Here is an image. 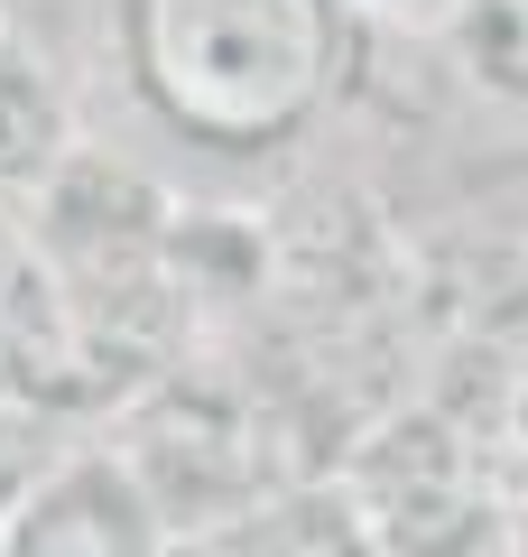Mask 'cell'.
<instances>
[{
	"instance_id": "1",
	"label": "cell",
	"mask_w": 528,
	"mask_h": 557,
	"mask_svg": "<svg viewBox=\"0 0 528 557\" xmlns=\"http://www.w3.org/2000/svg\"><path fill=\"white\" fill-rule=\"evenodd\" d=\"M121 65L149 121L204 159L297 149L352 75L343 0H121Z\"/></svg>"
},
{
	"instance_id": "2",
	"label": "cell",
	"mask_w": 528,
	"mask_h": 557,
	"mask_svg": "<svg viewBox=\"0 0 528 557\" xmlns=\"http://www.w3.org/2000/svg\"><path fill=\"white\" fill-rule=\"evenodd\" d=\"M176 520L121 446H75L0 511V557H167Z\"/></svg>"
},
{
	"instance_id": "3",
	"label": "cell",
	"mask_w": 528,
	"mask_h": 557,
	"mask_svg": "<svg viewBox=\"0 0 528 557\" xmlns=\"http://www.w3.org/2000/svg\"><path fill=\"white\" fill-rule=\"evenodd\" d=\"M75 159H84V139H75V102H65L56 65L0 20V205L10 214L38 205Z\"/></svg>"
},
{
	"instance_id": "4",
	"label": "cell",
	"mask_w": 528,
	"mask_h": 557,
	"mask_svg": "<svg viewBox=\"0 0 528 557\" xmlns=\"http://www.w3.org/2000/svg\"><path fill=\"white\" fill-rule=\"evenodd\" d=\"M241 539H251V557H390L380 520L334 483H288V493L251 502Z\"/></svg>"
},
{
	"instance_id": "5",
	"label": "cell",
	"mask_w": 528,
	"mask_h": 557,
	"mask_svg": "<svg viewBox=\"0 0 528 557\" xmlns=\"http://www.w3.org/2000/svg\"><path fill=\"white\" fill-rule=\"evenodd\" d=\"M352 20H399V28H454L473 0H343Z\"/></svg>"
},
{
	"instance_id": "6",
	"label": "cell",
	"mask_w": 528,
	"mask_h": 557,
	"mask_svg": "<svg viewBox=\"0 0 528 557\" xmlns=\"http://www.w3.org/2000/svg\"><path fill=\"white\" fill-rule=\"evenodd\" d=\"M167 557H251V539H241V520H196L167 539Z\"/></svg>"
},
{
	"instance_id": "7",
	"label": "cell",
	"mask_w": 528,
	"mask_h": 557,
	"mask_svg": "<svg viewBox=\"0 0 528 557\" xmlns=\"http://www.w3.org/2000/svg\"><path fill=\"white\" fill-rule=\"evenodd\" d=\"M28 260H38V251H28V223L0 205V307H10V288L28 278Z\"/></svg>"
}]
</instances>
